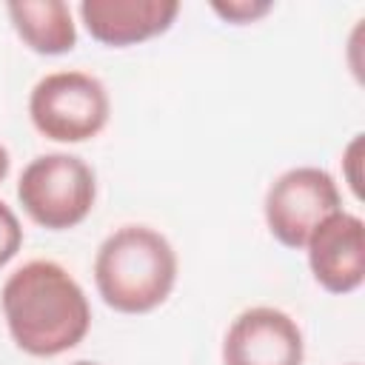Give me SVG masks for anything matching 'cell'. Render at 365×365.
Instances as JSON below:
<instances>
[{
  "mask_svg": "<svg viewBox=\"0 0 365 365\" xmlns=\"http://www.w3.org/2000/svg\"><path fill=\"white\" fill-rule=\"evenodd\" d=\"M86 31L111 48H125L165 34L180 14L177 0H83L77 6Z\"/></svg>",
  "mask_w": 365,
  "mask_h": 365,
  "instance_id": "obj_8",
  "label": "cell"
},
{
  "mask_svg": "<svg viewBox=\"0 0 365 365\" xmlns=\"http://www.w3.org/2000/svg\"><path fill=\"white\" fill-rule=\"evenodd\" d=\"M211 9L225 20V23H234V26H245V23H254L259 17H265L274 6L268 0H214Z\"/></svg>",
  "mask_w": 365,
  "mask_h": 365,
  "instance_id": "obj_10",
  "label": "cell"
},
{
  "mask_svg": "<svg viewBox=\"0 0 365 365\" xmlns=\"http://www.w3.org/2000/svg\"><path fill=\"white\" fill-rule=\"evenodd\" d=\"M9 168H11V157H9V151H6V145L0 143V182L6 180V174H9Z\"/></svg>",
  "mask_w": 365,
  "mask_h": 365,
  "instance_id": "obj_12",
  "label": "cell"
},
{
  "mask_svg": "<svg viewBox=\"0 0 365 365\" xmlns=\"http://www.w3.org/2000/svg\"><path fill=\"white\" fill-rule=\"evenodd\" d=\"M305 342L297 319L257 305L234 317L222 339V365H302Z\"/></svg>",
  "mask_w": 365,
  "mask_h": 365,
  "instance_id": "obj_6",
  "label": "cell"
},
{
  "mask_svg": "<svg viewBox=\"0 0 365 365\" xmlns=\"http://www.w3.org/2000/svg\"><path fill=\"white\" fill-rule=\"evenodd\" d=\"M71 365H100V362H88V359H80V362H71Z\"/></svg>",
  "mask_w": 365,
  "mask_h": 365,
  "instance_id": "obj_13",
  "label": "cell"
},
{
  "mask_svg": "<svg viewBox=\"0 0 365 365\" xmlns=\"http://www.w3.org/2000/svg\"><path fill=\"white\" fill-rule=\"evenodd\" d=\"M342 208L336 180L317 165H299L279 174L265 191V225L285 248H305L311 231Z\"/></svg>",
  "mask_w": 365,
  "mask_h": 365,
  "instance_id": "obj_5",
  "label": "cell"
},
{
  "mask_svg": "<svg viewBox=\"0 0 365 365\" xmlns=\"http://www.w3.org/2000/svg\"><path fill=\"white\" fill-rule=\"evenodd\" d=\"M351 365H356V362H351Z\"/></svg>",
  "mask_w": 365,
  "mask_h": 365,
  "instance_id": "obj_14",
  "label": "cell"
},
{
  "mask_svg": "<svg viewBox=\"0 0 365 365\" xmlns=\"http://www.w3.org/2000/svg\"><path fill=\"white\" fill-rule=\"evenodd\" d=\"M111 114L106 86L86 71H51L29 94L31 125L54 143L94 140Z\"/></svg>",
  "mask_w": 365,
  "mask_h": 365,
  "instance_id": "obj_4",
  "label": "cell"
},
{
  "mask_svg": "<svg viewBox=\"0 0 365 365\" xmlns=\"http://www.w3.org/2000/svg\"><path fill=\"white\" fill-rule=\"evenodd\" d=\"M177 268V254L160 231L148 225H120L97 248L94 285L108 308L120 314H148L171 297Z\"/></svg>",
  "mask_w": 365,
  "mask_h": 365,
  "instance_id": "obj_2",
  "label": "cell"
},
{
  "mask_svg": "<svg viewBox=\"0 0 365 365\" xmlns=\"http://www.w3.org/2000/svg\"><path fill=\"white\" fill-rule=\"evenodd\" d=\"M17 200L31 222L48 231H68L91 214L97 177L91 165L74 154H40L17 180Z\"/></svg>",
  "mask_w": 365,
  "mask_h": 365,
  "instance_id": "obj_3",
  "label": "cell"
},
{
  "mask_svg": "<svg viewBox=\"0 0 365 365\" xmlns=\"http://www.w3.org/2000/svg\"><path fill=\"white\" fill-rule=\"evenodd\" d=\"M6 11L17 37L34 54L57 57L77 46V26L63 0H14Z\"/></svg>",
  "mask_w": 365,
  "mask_h": 365,
  "instance_id": "obj_9",
  "label": "cell"
},
{
  "mask_svg": "<svg viewBox=\"0 0 365 365\" xmlns=\"http://www.w3.org/2000/svg\"><path fill=\"white\" fill-rule=\"evenodd\" d=\"M0 305L14 345L29 356H60L77 348L91 328L86 291L51 259H31L9 274Z\"/></svg>",
  "mask_w": 365,
  "mask_h": 365,
  "instance_id": "obj_1",
  "label": "cell"
},
{
  "mask_svg": "<svg viewBox=\"0 0 365 365\" xmlns=\"http://www.w3.org/2000/svg\"><path fill=\"white\" fill-rule=\"evenodd\" d=\"M23 245V225L17 214L0 200V268L9 265Z\"/></svg>",
  "mask_w": 365,
  "mask_h": 365,
  "instance_id": "obj_11",
  "label": "cell"
},
{
  "mask_svg": "<svg viewBox=\"0 0 365 365\" xmlns=\"http://www.w3.org/2000/svg\"><path fill=\"white\" fill-rule=\"evenodd\" d=\"M308 268L328 294H354L365 279V225L339 208L308 237Z\"/></svg>",
  "mask_w": 365,
  "mask_h": 365,
  "instance_id": "obj_7",
  "label": "cell"
}]
</instances>
